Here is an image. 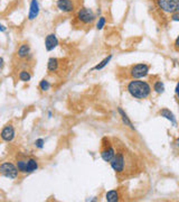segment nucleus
Instances as JSON below:
<instances>
[{
    "label": "nucleus",
    "mask_w": 179,
    "mask_h": 202,
    "mask_svg": "<svg viewBox=\"0 0 179 202\" xmlns=\"http://www.w3.org/2000/svg\"><path fill=\"white\" fill-rule=\"evenodd\" d=\"M128 92L135 99H147L151 93V87L147 81L133 79L128 83Z\"/></svg>",
    "instance_id": "1"
},
{
    "label": "nucleus",
    "mask_w": 179,
    "mask_h": 202,
    "mask_svg": "<svg viewBox=\"0 0 179 202\" xmlns=\"http://www.w3.org/2000/svg\"><path fill=\"white\" fill-rule=\"evenodd\" d=\"M110 165H111L112 170L117 174V175H121V174L126 173V152L123 149H120L115 153V156L113 157V160L110 162Z\"/></svg>",
    "instance_id": "2"
},
{
    "label": "nucleus",
    "mask_w": 179,
    "mask_h": 202,
    "mask_svg": "<svg viewBox=\"0 0 179 202\" xmlns=\"http://www.w3.org/2000/svg\"><path fill=\"white\" fill-rule=\"evenodd\" d=\"M76 19L83 25H91L95 22L96 16H95L94 11L91 8L83 7V8L78 9L77 14H76Z\"/></svg>",
    "instance_id": "3"
},
{
    "label": "nucleus",
    "mask_w": 179,
    "mask_h": 202,
    "mask_svg": "<svg viewBox=\"0 0 179 202\" xmlns=\"http://www.w3.org/2000/svg\"><path fill=\"white\" fill-rule=\"evenodd\" d=\"M157 5L167 14L172 15L179 11V0H157Z\"/></svg>",
    "instance_id": "4"
},
{
    "label": "nucleus",
    "mask_w": 179,
    "mask_h": 202,
    "mask_svg": "<svg viewBox=\"0 0 179 202\" xmlns=\"http://www.w3.org/2000/svg\"><path fill=\"white\" fill-rule=\"evenodd\" d=\"M0 173L2 174L3 176L8 177V179L15 180L17 179L18 174H19V170L15 165L14 163L11 162H3L0 165Z\"/></svg>",
    "instance_id": "5"
},
{
    "label": "nucleus",
    "mask_w": 179,
    "mask_h": 202,
    "mask_svg": "<svg viewBox=\"0 0 179 202\" xmlns=\"http://www.w3.org/2000/svg\"><path fill=\"white\" fill-rule=\"evenodd\" d=\"M149 67L148 64L145 63H140V64H135L131 67L130 70V75L132 79H142L149 74Z\"/></svg>",
    "instance_id": "6"
},
{
    "label": "nucleus",
    "mask_w": 179,
    "mask_h": 202,
    "mask_svg": "<svg viewBox=\"0 0 179 202\" xmlns=\"http://www.w3.org/2000/svg\"><path fill=\"white\" fill-rule=\"evenodd\" d=\"M105 142L106 140H105V138H104L103 145H102V148H101L100 154H101V157H102V160H103L104 162L110 163L112 160H113V157L115 156V149L109 140H108V143H105Z\"/></svg>",
    "instance_id": "7"
},
{
    "label": "nucleus",
    "mask_w": 179,
    "mask_h": 202,
    "mask_svg": "<svg viewBox=\"0 0 179 202\" xmlns=\"http://www.w3.org/2000/svg\"><path fill=\"white\" fill-rule=\"evenodd\" d=\"M56 6L63 12H73L75 10V5L73 0H57L56 1Z\"/></svg>",
    "instance_id": "8"
},
{
    "label": "nucleus",
    "mask_w": 179,
    "mask_h": 202,
    "mask_svg": "<svg viewBox=\"0 0 179 202\" xmlns=\"http://www.w3.org/2000/svg\"><path fill=\"white\" fill-rule=\"evenodd\" d=\"M1 138H2V140H5V142H12L15 138V136H16V132H15V128L12 125H6L5 127L2 128V130H1Z\"/></svg>",
    "instance_id": "9"
},
{
    "label": "nucleus",
    "mask_w": 179,
    "mask_h": 202,
    "mask_svg": "<svg viewBox=\"0 0 179 202\" xmlns=\"http://www.w3.org/2000/svg\"><path fill=\"white\" fill-rule=\"evenodd\" d=\"M59 42H58V38L56 36L55 34L52 33V34H48L46 38H45V48L46 50L50 52V50H55L57 46H58Z\"/></svg>",
    "instance_id": "10"
},
{
    "label": "nucleus",
    "mask_w": 179,
    "mask_h": 202,
    "mask_svg": "<svg viewBox=\"0 0 179 202\" xmlns=\"http://www.w3.org/2000/svg\"><path fill=\"white\" fill-rule=\"evenodd\" d=\"M39 2L38 0H30V6H29V12H28V19L34 20L36 19L39 15Z\"/></svg>",
    "instance_id": "11"
},
{
    "label": "nucleus",
    "mask_w": 179,
    "mask_h": 202,
    "mask_svg": "<svg viewBox=\"0 0 179 202\" xmlns=\"http://www.w3.org/2000/svg\"><path fill=\"white\" fill-rule=\"evenodd\" d=\"M18 57L20 59H31V53H30V47H29V45L24 43L19 46L18 48Z\"/></svg>",
    "instance_id": "12"
},
{
    "label": "nucleus",
    "mask_w": 179,
    "mask_h": 202,
    "mask_svg": "<svg viewBox=\"0 0 179 202\" xmlns=\"http://www.w3.org/2000/svg\"><path fill=\"white\" fill-rule=\"evenodd\" d=\"M117 112H119V115H120L121 117V120H122V123L126 125V126H128L129 128H131L132 130H135V128H134L133 123H132V121L130 120V118L128 117V115H126V112H124V110L121 108V107H119L117 108Z\"/></svg>",
    "instance_id": "13"
},
{
    "label": "nucleus",
    "mask_w": 179,
    "mask_h": 202,
    "mask_svg": "<svg viewBox=\"0 0 179 202\" xmlns=\"http://www.w3.org/2000/svg\"><path fill=\"white\" fill-rule=\"evenodd\" d=\"M160 116L161 117H163V118H166L167 120H169L171 123H172L173 126H177V120H176V118H175V116H173V113L170 111L169 109H162V110H160Z\"/></svg>",
    "instance_id": "14"
},
{
    "label": "nucleus",
    "mask_w": 179,
    "mask_h": 202,
    "mask_svg": "<svg viewBox=\"0 0 179 202\" xmlns=\"http://www.w3.org/2000/svg\"><path fill=\"white\" fill-rule=\"evenodd\" d=\"M58 66H59V61L58 59L56 57H50L47 62V70L49 72H56L58 70Z\"/></svg>",
    "instance_id": "15"
},
{
    "label": "nucleus",
    "mask_w": 179,
    "mask_h": 202,
    "mask_svg": "<svg viewBox=\"0 0 179 202\" xmlns=\"http://www.w3.org/2000/svg\"><path fill=\"white\" fill-rule=\"evenodd\" d=\"M119 198H120V194L117 190H111L106 192L105 194V200L108 202H117L119 201Z\"/></svg>",
    "instance_id": "16"
},
{
    "label": "nucleus",
    "mask_w": 179,
    "mask_h": 202,
    "mask_svg": "<svg viewBox=\"0 0 179 202\" xmlns=\"http://www.w3.org/2000/svg\"><path fill=\"white\" fill-rule=\"evenodd\" d=\"M38 170V162L35 158H28L27 160V174L34 173Z\"/></svg>",
    "instance_id": "17"
},
{
    "label": "nucleus",
    "mask_w": 179,
    "mask_h": 202,
    "mask_svg": "<svg viewBox=\"0 0 179 202\" xmlns=\"http://www.w3.org/2000/svg\"><path fill=\"white\" fill-rule=\"evenodd\" d=\"M112 60V55H109V56H106L105 59L104 60H102V61L99 63V64H96L94 67H93L92 70H94V71H100V70H102V69H104V67L106 66V65L109 64L110 63V61Z\"/></svg>",
    "instance_id": "18"
},
{
    "label": "nucleus",
    "mask_w": 179,
    "mask_h": 202,
    "mask_svg": "<svg viewBox=\"0 0 179 202\" xmlns=\"http://www.w3.org/2000/svg\"><path fill=\"white\" fill-rule=\"evenodd\" d=\"M16 165L20 173L27 174V160H18Z\"/></svg>",
    "instance_id": "19"
},
{
    "label": "nucleus",
    "mask_w": 179,
    "mask_h": 202,
    "mask_svg": "<svg viewBox=\"0 0 179 202\" xmlns=\"http://www.w3.org/2000/svg\"><path fill=\"white\" fill-rule=\"evenodd\" d=\"M19 80L20 81H22V82H28V81H30V79H31V74L28 71H21V72L19 73Z\"/></svg>",
    "instance_id": "20"
},
{
    "label": "nucleus",
    "mask_w": 179,
    "mask_h": 202,
    "mask_svg": "<svg viewBox=\"0 0 179 202\" xmlns=\"http://www.w3.org/2000/svg\"><path fill=\"white\" fill-rule=\"evenodd\" d=\"M154 90L157 93H159V94L160 93H163V91H165V84H163V82H161V81L154 82Z\"/></svg>",
    "instance_id": "21"
},
{
    "label": "nucleus",
    "mask_w": 179,
    "mask_h": 202,
    "mask_svg": "<svg viewBox=\"0 0 179 202\" xmlns=\"http://www.w3.org/2000/svg\"><path fill=\"white\" fill-rule=\"evenodd\" d=\"M39 89L42 90V91H48V90L50 89V83L49 81H47V80H45V79H43L42 81L39 82Z\"/></svg>",
    "instance_id": "22"
},
{
    "label": "nucleus",
    "mask_w": 179,
    "mask_h": 202,
    "mask_svg": "<svg viewBox=\"0 0 179 202\" xmlns=\"http://www.w3.org/2000/svg\"><path fill=\"white\" fill-rule=\"evenodd\" d=\"M106 24V19L104 16H100L99 17V20L96 22V29L98 31H101V29H103L104 26Z\"/></svg>",
    "instance_id": "23"
},
{
    "label": "nucleus",
    "mask_w": 179,
    "mask_h": 202,
    "mask_svg": "<svg viewBox=\"0 0 179 202\" xmlns=\"http://www.w3.org/2000/svg\"><path fill=\"white\" fill-rule=\"evenodd\" d=\"M44 144H45V140L43 139V138H38V139L35 140V146L39 149L44 148Z\"/></svg>",
    "instance_id": "24"
},
{
    "label": "nucleus",
    "mask_w": 179,
    "mask_h": 202,
    "mask_svg": "<svg viewBox=\"0 0 179 202\" xmlns=\"http://www.w3.org/2000/svg\"><path fill=\"white\" fill-rule=\"evenodd\" d=\"M171 20H172V22H179V11L171 15Z\"/></svg>",
    "instance_id": "25"
},
{
    "label": "nucleus",
    "mask_w": 179,
    "mask_h": 202,
    "mask_svg": "<svg viewBox=\"0 0 179 202\" xmlns=\"http://www.w3.org/2000/svg\"><path fill=\"white\" fill-rule=\"evenodd\" d=\"M173 46L177 50H179V35L177 36V38L175 39V43H173Z\"/></svg>",
    "instance_id": "26"
},
{
    "label": "nucleus",
    "mask_w": 179,
    "mask_h": 202,
    "mask_svg": "<svg viewBox=\"0 0 179 202\" xmlns=\"http://www.w3.org/2000/svg\"><path fill=\"white\" fill-rule=\"evenodd\" d=\"M175 92H176L177 98H178V100H179V82H178V83H177V85H176V89H175Z\"/></svg>",
    "instance_id": "27"
},
{
    "label": "nucleus",
    "mask_w": 179,
    "mask_h": 202,
    "mask_svg": "<svg viewBox=\"0 0 179 202\" xmlns=\"http://www.w3.org/2000/svg\"><path fill=\"white\" fill-rule=\"evenodd\" d=\"M3 64H5V63H3V59L1 57V59H0V69H1V70L3 69Z\"/></svg>",
    "instance_id": "28"
},
{
    "label": "nucleus",
    "mask_w": 179,
    "mask_h": 202,
    "mask_svg": "<svg viewBox=\"0 0 179 202\" xmlns=\"http://www.w3.org/2000/svg\"><path fill=\"white\" fill-rule=\"evenodd\" d=\"M0 31H2V33H3V31H6V26H3V25L0 26Z\"/></svg>",
    "instance_id": "29"
},
{
    "label": "nucleus",
    "mask_w": 179,
    "mask_h": 202,
    "mask_svg": "<svg viewBox=\"0 0 179 202\" xmlns=\"http://www.w3.org/2000/svg\"><path fill=\"white\" fill-rule=\"evenodd\" d=\"M52 116H53V113H52V111H48V118H52Z\"/></svg>",
    "instance_id": "30"
},
{
    "label": "nucleus",
    "mask_w": 179,
    "mask_h": 202,
    "mask_svg": "<svg viewBox=\"0 0 179 202\" xmlns=\"http://www.w3.org/2000/svg\"><path fill=\"white\" fill-rule=\"evenodd\" d=\"M101 12H102V11H101V9H98V15H101Z\"/></svg>",
    "instance_id": "31"
},
{
    "label": "nucleus",
    "mask_w": 179,
    "mask_h": 202,
    "mask_svg": "<svg viewBox=\"0 0 179 202\" xmlns=\"http://www.w3.org/2000/svg\"><path fill=\"white\" fill-rule=\"evenodd\" d=\"M178 145H179V137H178Z\"/></svg>",
    "instance_id": "32"
}]
</instances>
